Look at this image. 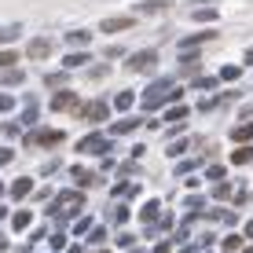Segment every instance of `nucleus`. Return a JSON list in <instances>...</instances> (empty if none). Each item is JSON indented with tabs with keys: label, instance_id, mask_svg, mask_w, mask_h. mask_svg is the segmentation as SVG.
Segmentation results:
<instances>
[{
	"label": "nucleus",
	"instance_id": "a211bd4d",
	"mask_svg": "<svg viewBox=\"0 0 253 253\" xmlns=\"http://www.w3.org/2000/svg\"><path fill=\"white\" fill-rule=\"evenodd\" d=\"M228 195H235V184H224V180H220V184L213 187V198H216V202H224Z\"/></svg>",
	"mask_w": 253,
	"mask_h": 253
},
{
	"label": "nucleus",
	"instance_id": "58836bf2",
	"mask_svg": "<svg viewBox=\"0 0 253 253\" xmlns=\"http://www.w3.org/2000/svg\"><path fill=\"white\" fill-rule=\"evenodd\" d=\"M246 235H253V220H250V224H246Z\"/></svg>",
	"mask_w": 253,
	"mask_h": 253
},
{
	"label": "nucleus",
	"instance_id": "72a5a7b5",
	"mask_svg": "<svg viewBox=\"0 0 253 253\" xmlns=\"http://www.w3.org/2000/svg\"><path fill=\"white\" fill-rule=\"evenodd\" d=\"M125 220H128V209L118 206V209H114V224H125Z\"/></svg>",
	"mask_w": 253,
	"mask_h": 253
},
{
	"label": "nucleus",
	"instance_id": "2f4dec72",
	"mask_svg": "<svg viewBox=\"0 0 253 253\" xmlns=\"http://www.w3.org/2000/svg\"><path fill=\"white\" fill-rule=\"evenodd\" d=\"M239 246H242L239 235H228V239H224V250H228V253H231V250H239Z\"/></svg>",
	"mask_w": 253,
	"mask_h": 253
},
{
	"label": "nucleus",
	"instance_id": "cd10ccee",
	"mask_svg": "<svg viewBox=\"0 0 253 253\" xmlns=\"http://www.w3.org/2000/svg\"><path fill=\"white\" fill-rule=\"evenodd\" d=\"M184 206H187V213H198V209H202L206 202H202V198H198V195H191V198H187Z\"/></svg>",
	"mask_w": 253,
	"mask_h": 253
},
{
	"label": "nucleus",
	"instance_id": "ea45409f",
	"mask_svg": "<svg viewBox=\"0 0 253 253\" xmlns=\"http://www.w3.org/2000/svg\"><path fill=\"white\" fill-rule=\"evenodd\" d=\"M4 246H7V242H4V239H0V250H4Z\"/></svg>",
	"mask_w": 253,
	"mask_h": 253
},
{
	"label": "nucleus",
	"instance_id": "9d476101",
	"mask_svg": "<svg viewBox=\"0 0 253 253\" xmlns=\"http://www.w3.org/2000/svg\"><path fill=\"white\" fill-rule=\"evenodd\" d=\"M30 191H33V180H30V176H19V180L11 184V195H15V198H26Z\"/></svg>",
	"mask_w": 253,
	"mask_h": 253
},
{
	"label": "nucleus",
	"instance_id": "4c0bfd02",
	"mask_svg": "<svg viewBox=\"0 0 253 253\" xmlns=\"http://www.w3.org/2000/svg\"><path fill=\"white\" fill-rule=\"evenodd\" d=\"M246 66H253V48H246Z\"/></svg>",
	"mask_w": 253,
	"mask_h": 253
},
{
	"label": "nucleus",
	"instance_id": "2eb2a0df",
	"mask_svg": "<svg viewBox=\"0 0 253 253\" xmlns=\"http://www.w3.org/2000/svg\"><path fill=\"white\" fill-rule=\"evenodd\" d=\"M191 19H195V22H213L216 11H213V7H195V11H191Z\"/></svg>",
	"mask_w": 253,
	"mask_h": 253
},
{
	"label": "nucleus",
	"instance_id": "1a4fd4ad",
	"mask_svg": "<svg viewBox=\"0 0 253 253\" xmlns=\"http://www.w3.org/2000/svg\"><path fill=\"white\" fill-rule=\"evenodd\" d=\"M231 139H235V143H250V139H253V125H250V121L235 125V128H231Z\"/></svg>",
	"mask_w": 253,
	"mask_h": 253
},
{
	"label": "nucleus",
	"instance_id": "9b49d317",
	"mask_svg": "<svg viewBox=\"0 0 253 253\" xmlns=\"http://www.w3.org/2000/svg\"><path fill=\"white\" fill-rule=\"evenodd\" d=\"M92 41V33L88 30H74V33H66V44H74V48H84Z\"/></svg>",
	"mask_w": 253,
	"mask_h": 253
},
{
	"label": "nucleus",
	"instance_id": "473e14b6",
	"mask_svg": "<svg viewBox=\"0 0 253 253\" xmlns=\"http://www.w3.org/2000/svg\"><path fill=\"white\" fill-rule=\"evenodd\" d=\"M15 59H19L15 51H0V66H15Z\"/></svg>",
	"mask_w": 253,
	"mask_h": 253
},
{
	"label": "nucleus",
	"instance_id": "a19ab883",
	"mask_svg": "<svg viewBox=\"0 0 253 253\" xmlns=\"http://www.w3.org/2000/svg\"><path fill=\"white\" fill-rule=\"evenodd\" d=\"M0 195H4V184H0Z\"/></svg>",
	"mask_w": 253,
	"mask_h": 253
},
{
	"label": "nucleus",
	"instance_id": "f03ea898",
	"mask_svg": "<svg viewBox=\"0 0 253 253\" xmlns=\"http://www.w3.org/2000/svg\"><path fill=\"white\" fill-rule=\"evenodd\" d=\"M81 202H84V198H81V191H63V195H59L55 202H51V213H55L59 220H66V216L74 213V209H81Z\"/></svg>",
	"mask_w": 253,
	"mask_h": 253
},
{
	"label": "nucleus",
	"instance_id": "79ce46f5",
	"mask_svg": "<svg viewBox=\"0 0 253 253\" xmlns=\"http://www.w3.org/2000/svg\"><path fill=\"white\" fill-rule=\"evenodd\" d=\"M95 253H107V250H95Z\"/></svg>",
	"mask_w": 253,
	"mask_h": 253
},
{
	"label": "nucleus",
	"instance_id": "5701e85b",
	"mask_svg": "<svg viewBox=\"0 0 253 253\" xmlns=\"http://www.w3.org/2000/svg\"><path fill=\"white\" fill-rule=\"evenodd\" d=\"M19 132H22V125H15V121H4V125H0V136H7V139L19 136Z\"/></svg>",
	"mask_w": 253,
	"mask_h": 253
},
{
	"label": "nucleus",
	"instance_id": "a878e982",
	"mask_svg": "<svg viewBox=\"0 0 253 253\" xmlns=\"http://www.w3.org/2000/svg\"><path fill=\"white\" fill-rule=\"evenodd\" d=\"M15 107V95H7V92H0V114H7V110Z\"/></svg>",
	"mask_w": 253,
	"mask_h": 253
},
{
	"label": "nucleus",
	"instance_id": "20e7f679",
	"mask_svg": "<svg viewBox=\"0 0 253 253\" xmlns=\"http://www.w3.org/2000/svg\"><path fill=\"white\" fill-rule=\"evenodd\" d=\"M77 151H81V154H107L110 151V139L107 136H84L81 143H77Z\"/></svg>",
	"mask_w": 253,
	"mask_h": 253
},
{
	"label": "nucleus",
	"instance_id": "dca6fc26",
	"mask_svg": "<svg viewBox=\"0 0 253 253\" xmlns=\"http://www.w3.org/2000/svg\"><path fill=\"white\" fill-rule=\"evenodd\" d=\"M158 209H162L158 202H147L143 209H139V216H143V220H147V224H154V220H158Z\"/></svg>",
	"mask_w": 253,
	"mask_h": 253
},
{
	"label": "nucleus",
	"instance_id": "423d86ee",
	"mask_svg": "<svg viewBox=\"0 0 253 253\" xmlns=\"http://www.w3.org/2000/svg\"><path fill=\"white\" fill-rule=\"evenodd\" d=\"M77 110V114H84V118H88V121H103V118H107L110 114V107H107V103H88V107H74Z\"/></svg>",
	"mask_w": 253,
	"mask_h": 253
},
{
	"label": "nucleus",
	"instance_id": "aec40b11",
	"mask_svg": "<svg viewBox=\"0 0 253 253\" xmlns=\"http://www.w3.org/2000/svg\"><path fill=\"white\" fill-rule=\"evenodd\" d=\"M30 220H33V213L19 209V213H15V231H26V228H30Z\"/></svg>",
	"mask_w": 253,
	"mask_h": 253
},
{
	"label": "nucleus",
	"instance_id": "c03bdc74",
	"mask_svg": "<svg viewBox=\"0 0 253 253\" xmlns=\"http://www.w3.org/2000/svg\"><path fill=\"white\" fill-rule=\"evenodd\" d=\"M132 253H139V250H132Z\"/></svg>",
	"mask_w": 253,
	"mask_h": 253
},
{
	"label": "nucleus",
	"instance_id": "e433bc0d",
	"mask_svg": "<svg viewBox=\"0 0 253 253\" xmlns=\"http://www.w3.org/2000/svg\"><path fill=\"white\" fill-rule=\"evenodd\" d=\"M11 158H15V154H11V147H0V165H7Z\"/></svg>",
	"mask_w": 253,
	"mask_h": 253
},
{
	"label": "nucleus",
	"instance_id": "39448f33",
	"mask_svg": "<svg viewBox=\"0 0 253 253\" xmlns=\"http://www.w3.org/2000/svg\"><path fill=\"white\" fill-rule=\"evenodd\" d=\"M136 15H118V19H103V33H121V30H132Z\"/></svg>",
	"mask_w": 253,
	"mask_h": 253
},
{
	"label": "nucleus",
	"instance_id": "f257e3e1",
	"mask_svg": "<svg viewBox=\"0 0 253 253\" xmlns=\"http://www.w3.org/2000/svg\"><path fill=\"white\" fill-rule=\"evenodd\" d=\"M169 99H172V84H169V77H162V81H154L151 88L143 92V103H139V107H143V110H158Z\"/></svg>",
	"mask_w": 253,
	"mask_h": 253
},
{
	"label": "nucleus",
	"instance_id": "f704fd0d",
	"mask_svg": "<svg viewBox=\"0 0 253 253\" xmlns=\"http://www.w3.org/2000/svg\"><path fill=\"white\" fill-rule=\"evenodd\" d=\"M88 228H92V220H88V216H81V220H77V228H74V231H77V235H84Z\"/></svg>",
	"mask_w": 253,
	"mask_h": 253
},
{
	"label": "nucleus",
	"instance_id": "4468645a",
	"mask_svg": "<svg viewBox=\"0 0 253 253\" xmlns=\"http://www.w3.org/2000/svg\"><path fill=\"white\" fill-rule=\"evenodd\" d=\"M165 7H169L165 0H147V4H139V7H136V11H143V15H154V11H165Z\"/></svg>",
	"mask_w": 253,
	"mask_h": 253
},
{
	"label": "nucleus",
	"instance_id": "412c9836",
	"mask_svg": "<svg viewBox=\"0 0 253 253\" xmlns=\"http://www.w3.org/2000/svg\"><path fill=\"white\" fill-rule=\"evenodd\" d=\"M132 103H136V95H132V92H118L114 107H118V110H128V107H132Z\"/></svg>",
	"mask_w": 253,
	"mask_h": 253
},
{
	"label": "nucleus",
	"instance_id": "4be33fe9",
	"mask_svg": "<svg viewBox=\"0 0 253 253\" xmlns=\"http://www.w3.org/2000/svg\"><path fill=\"white\" fill-rule=\"evenodd\" d=\"M22 33V26H0V44H4V41H15Z\"/></svg>",
	"mask_w": 253,
	"mask_h": 253
},
{
	"label": "nucleus",
	"instance_id": "b1692460",
	"mask_svg": "<svg viewBox=\"0 0 253 253\" xmlns=\"http://www.w3.org/2000/svg\"><path fill=\"white\" fill-rule=\"evenodd\" d=\"M74 180H77V184H95V176H92V172H84L81 165L74 169Z\"/></svg>",
	"mask_w": 253,
	"mask_h": 253
},
{
	"label": "nucleus",
	"instance_id": "37998d69",
	"mask_svg": "<svg viewBox=\"0 0 253 253\" xmlns=\"http://www.w3.org/2000/svg\"><path fill=\"white\" fill-rule=\"evenodd\" d=\"M246 253H253V250H246Z\"/></svg>",
	"mask_w": 253,
	"mask_h": 253
},
{
	"label": "nucleus",
	"instance_id": "6ab92c4d",
	"mask_svg": "<svg viewBox=\"0 0 253 253\" xmlns=\"http://www.w3.org/2000/svg\"><path fill=\"white\" fill-rule=\"evenodd\" d=\"M184 114H187V107H180V103H172V107L165 110V121H184Z\"/></svg>",
	"mask_w": 253,
	"mask_h": 253
},
{
	"label": "nucleus",
	"instance_id": "7ed1b4c3",
	"mask_svg": "<svg viewBox=\"0 0 253 253\" xmlns=\"http://www.w3.org/2000/svg\"><path fill=\"white\" fill-rule=\"evenodd\" d=\"M154 63H158V51H151V48H147V51H136V55L125 59V66L132 70V74H143V70H151Z\"/></svg>",
	"mask_w": 253,
	"mask_h": 253
},
{
	"label": "nucleus",
	"instance_id": "c9c22d12",
	"mask_svg": "<svg viewBox=\"0 0 253 253\" xmlns=\"http://www.w3.org/2000/svg\"><path fill=\"white\" fill-rule=\"evenodd\" d=\"M224 176V165H209V180H220Z\"/></svg>",
	"mask_w": 253,
	"mask_h": 253
},
{
	"label": "nucleus",
	"instance_id": "393cba45",
	"mask_svg": "<svg viewBox=\"0 0 253 253\" xmlns=\"http://www.w3.org/2000/svg\"><path fill=\"white\" fill-rule=\"evenodd\" d=\"M239 74H242V66H224V70H220L224 81H239Z\"/></svg>",
	"mask_w": 253,
	"mask_h": 253
},
{
	"label": "nucleus",
	"instance_id": "c85d7f7f",
	"mask_svg": "<svg viewBox=\"0 0 253 253\" xmlns=\"http://www.w3.org/2000/svg\"><path fill=\"white\" fill-rule=\"evenodd\" d=\"M187 151V139H176V143L169 147V158H176V154H184Z\"/></svg>",
	"mask_w": 253,
	"mask_h": 253
},
{
	"label": "nucleus",
	"instance_id": "6e6552de",
	"mask_svg": "<svg viewBox=\"0 0 253 253\" xmlns=\"http://www.w3.org/2000/svg\"><path fill=\"white\" fill-rule=\"evenodd\" d=\"M74 99H77L74 92H55V95H51V110H70Z\"/></svg>",
	"mask_w": 253,
	"mask_h": 253
},
{
	"label": "nucleus",
	"instance_id": "ddd939ff",
	"mask_svg": "<svg viewBox=\"0 0 253 253\" xmlns=\"http://www.w3.org/2000/svg\"><path fill=\"white\" fill-rule=\"evenodd\" d=\"M114 128V136H125V132H132V128H139V118H125V121H118V125H110Z\"/></svg>",
	"mask_w": 253,
	"mask_h": 253
},
{
	"label": "nucleus",
	"instance_id": "c756f323",
	"mask_svg": "<svg viewBox=\"0 0 253 253\" xmlns=\"http://www.w3.org/2000/svg\"><path fill=\"white\" fill-rule=\"evenodd\" d=\"M44 81H48V88H59V84H63V81H66V74H48V77H44Z\"/></svg>",
	"mask_w": 253,
	"mask_h": 253
},
{
	"label": "nucleus",
	"instance_id": "f3484780",
	"mask_svg": "<svg viewBox=\"0 0 253 253\" xmlns=\"http://www.w3.org/2000/svg\"><path fill=\"white\" fill-rule=\"evenodd\" d=\"M231 162H235V165H246V162H253V151H250V147H246V143H242V147H239V151H235V154H231Z\"/></svg>",
	"mask_w": 253,
	"mask_h": 253
},
{
	"label": "nucleus",
	"instance_id": "7c9ffc66",
	"mask_svg": "<svg viewBox=\"0 0 253 253\" xmlns=\"http://www.w3.org/2000/svg\"><path fill=\"white\" fill-rule=\"evenodd\" d=\"M33 121H37V107L30 103V107H26V114H22V125H33Z\"/></svg>",
	"mask_w": 253,
	"mask_h": 253
},
{
	"label": "nucleus",
	"instance_id": "f8f14e48",
	"mask_svg": "<svg viewBox=\"0 0 253 253\" xmlns=\"http://www.w3.org/2000/svg\"><path fill=\"white\" fill-rule=\"evenodd\" d=\"M66 70H81V66H88V55H84V48L81 51H74V55H66Z\"/></svg>",
	"mask_w": 253,
	"mask_h": 253
},
{
	"label": "nucleus",
	"instance_id": "bb28decb",
	"mask_svg": "<svg viewBox=\"0 0 253 253\" xmlns=\"http://www.w3.org/2000/svg\"><path fill=\"white\" fill-rule=\"evenodd\" d=\"M22 77H26V74H22V70H7V74H4V84H19V81H22Z\"/></svg>",
	"mask_w": 253,
	"mask_h": 253
},
{
	"label": "nucleus",
	"instance_id": "0eeeda50",
	"mask_svg": "<svg viewBox=\"0 0 253 253\" xmlns=\"http://www.w3.org/2000/svg\"><path fill=\"white\" fill-rule=\"evenodd\" d=\"M26 51H30V59H48L51 55V41H44V37L30 41V48H26Z\"/></svg>",
	"mask_w": 253,
	"mask_h": 253
}]
</instances>
